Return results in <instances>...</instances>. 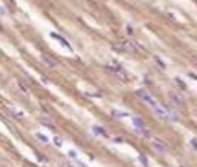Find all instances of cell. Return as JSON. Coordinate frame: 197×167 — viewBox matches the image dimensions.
<instances>
[{
  "label": "cell",
  "mask_w": 197,
  "mask_h": 167,
  "mask_svg": "<svg viewBox=\"0 0 197 167\" xmlns=\"http://www.w3.org/2000/svg\"><path fill=\"white\" fill-rule=\"evenodd\" d=\"M136 94H137V98H139L142 102H143V104H146L148 107H149V109H152V107H156V105L159 104L157 99H156L148 90H139Z\"/></svg>",
  "instance_id": "1"
},
{
  "label": "cell",
  "mask_w": 197,
  "mask_h": 167,
  "mask_svg": "<svg viewBox=\"0 0 197 167\" xmlns=\"http://www.w3.org/2000/svg\"><path fill=\"white\" fill-rule=\"evenodd\" d=\"M151 149L154 150V152L157 153H160V155H165L166 153V144L162 141V139H159V138H151Z\"/></svg>",
  "instance_id": "2"
},
{
  "label": "cell",
  "mask_w": 197,
  "mask_h": 167,
  "mask_svg": "<svg viewBox=\"0 0 197 167\" xmlns=\"http://www.w3.org/2000/svg\"><path fill=\"white\" fill-rule=\"evenodd\" d=\"M108 71L112 74V76H116L117 79L120 80H128L129 76H128V73L125 71L123 68H120V67H108Z\"/></svg>",
  "instance_id": "3"
},
{
  "label": "cell",
  "mask_w": 197,
  "mask_h": 167,
  "mask_svg": "<svg viewBox=\"0 0 197 167\" xmlns=\"http://www.w3.org/2000/svg\"><path fill=\"white\" fill-rule=\"evenodd\" d=\"M151 111L154 113L159 119H162V121H169V119H168V110H166L163 105L157 104L156 107H152V109H151Z\"/></svg>",
  "instance_id": "4"
},
{
  "label": "cell",
  "mask_w": 197,
  "mask_h": 167,
  "mask_svg": "<svg viewBox=\"0 0 197 167\" xmlns=\"http://www.w3.org/2000/svg\"><path fill=\"white\" fill-rule=\"evenodd\" d=\"M122 50L123 51H128V53H137L139 48H137V45H136V44H133V42L123 40L122 42Z\"/></svg>",
  "instance_id": "5"
},
{
  "label": "cell",
  "mask_w": 197,
  "mask_h": 167,
  "mask_svg": "<svg viewBox=\"0 0 197 167\" xmlns=\"http://www.w3.org/2000/svg\"><path fill=\"white\" fill-rule=\"evenodd\" d=\"M14 87H15V90H17L22 96H25V98L29 94V90H28V87H26V85H25L23 82H20V80H15V82H14Z\"/></svg>",
  "instance_id": "6"
},
{
  "label": "cell",
  "mask_w": 197,
  "mask_h": 167,
  "mask_svg": "<svg viewBox=\"0 0 197 167\" xmlns=\"http://www.w3.org/2000/svg\"><path fill=\"white\" fill-rule=\"evenodd\" d=\"M168 96H169V101H171L173 105H182V104H183V98H182L179 93H174V91H171Z\"/></svg>",
  "instance_id": "7"
},
{
  "label": "cell",
  "mask_w": 197,
  "mask_h": 167,
  "mask_svg": "<svg viewBox=\"0 0 197 167\" xmlns=\"http://www.w3.org/2000/svg\"><path fill=\"white\" fill-rule=\"evenodd\" d=\"M51 37H52V39H56V40H59L60 42V44H62L65 48H66V50H73V47H71V44H69V42L66 40V39H65V37H62V36H59L57 33H51Z\"/></svg>",
  "instance_id": "8"
},
{
  "label": "cell",
  "mask_w": 197,
  "mask_h": 167,
  "mask_svg": "<svg viewBox=\"0 0 197 167\" xmlns=\"http://www.w3.org/2000/svg\"><path fill=\"white\" fill-rule=\"evenodd\" d=\"M42 62L45 63L46 67H49V68H54V67H57V62H56V59H52L51 56H48V54H42Z\"/></svg>",
  "instance_id": "9"
},
{
  "label": "cell",
  "mask_w": 197,
  "mask_h": 167,
  "mask_svg": "<svg viewBox=\"0 0 197 167\" xmlns=\"http://www.w3.org/2000/svg\"><path fill=\"white\" fill-rule=\"evenodd\" d=\"M92 132H94L96 135H98V136H102V138H106V139H109V135H108V132H106L103 127L92 125Z\"/></svg>",
  "instance_id": "10"
},
{
  "label": "cell",
  "mask_w": 197,
  "mask_h": 167,
  "mask_svg": "<svg viewBox=\"0 0 197 167\" xmlns=\"http://www.w3.org/2000/svg\"><path fill=\"white\" fill-rule=\"evenodd\" d=\"M5 111L9 113V115L13 116V118H15V119H22V118H23V113H22V111H17V110H14L13 107H5Z\"/></svg>",
  "instance_id": "11"
},
{
  "label": "cell",
  "mask_w": 197,
  "mask_h": 167,
  "mask_svg": "<svg viewBox=\"0 0 197 167\" xmlns=\"http://www.w3.org/2000/svg\"><path fill=\"white\" fill-rule=\"evenodd\" d=\"M133 125L137 127V128H140V130H143V128H145V124H143V121H142L140 116H134V118H133Z\"/></svg>",
  "instance_id": "12"
},
{
  "label": "cell",
  "mask_w": 197,
  "mask_h": 167,
  "mask_svg": "<svg viewBox=\"0 0 197 167\" xmlns=\"http://www.w3.org/2000/svg\"><path fill=\"white\" fill-rule=\"evenodd\" d=\"M112 115L117 116V118H128L129 116L126 111H119V110H112Z\"/></svg>",
  "instance_id": "13"
},
{
  "label": "cell",
  "mask_w": 197,
  "mask_h": 167,
  "mask_svg": "<svg viewBox=\"0 0 197 167\" xmlns=\"http://www.w3.org/2000/svg\"><path fill=\"white\" fill-rule=\"evenodd\" d=\"M40 122L43 124V125L49 127V128H54V124L51 122V119H48V118H42V119H40Z\"/></svg>",
  "instance_id": "14"
},
{
  "label": "cell",
  "mask_w": 197,
  "mask_h": 167,
  "mask_svg": "<svg viewBox=\"0 0 197 167\" xmlns=\"http://www.w3.org/2000/svg\"><path fill=\"white\" fill-rule=\"evenodd\" d=\"M36 138H37V139H40L42 142H48V138L45 136V135H42L40 132H37V133H36Z\"/></svg>",
  "instance_id": "15"
},
{
  "label": "cell",
  "mask_w": 197,
  "mask_h": 167,
  "mask_svg": "<svg viewBox=\"0 0 197 167\" xmlns=\"http://www.w3.org/2000/svg\"><path fill=\"white\" fill-rule=\"evenodd\" d=\"M52 141H54V144H56L57 147H62V144H63V139L60 138V136H54Z\"/></svg>",
  "instance_id": "16"
},
{
  "label": "cell",
  "mask_w": 197,
  "mask_h": 167,
  "mask_svg": "<svg viewBox=\"0 0 197 167\" xmlns=\"http://www.w3.org/2000/svg\"><path fill=\"white\" fill-rule=\"evenodd\" d=\"M154 62L157 63V65H159V67H162V68H165V63H163V62L160 61V57H159V56H154Z\"/></svg>",
  "instance_id": "17"
},
{
  "label": "cell",
  "mask_w": 197,
  "mask_h": 167,
  "mask_svg": "<svg viewBox=\"0 0 197 167\" xmlns=\"http://www.w3.org/2000/svg\"><path fill=\"white\" fill-rule=\"evenodd\" d=\"M139 161H140V163L143 164L145 167H148V161H146V158H145L143 155H140V156H139Z\"/></svg>",
  "instance_id": "18"
},
{
  "label": "cell",
  "mask_w": 197,
  "mask_h": 167,
  "mask_svg": "<svg viewBox=\"0 0 197 167\" xmlns=\"http://www.w3.org/2000/svg\"><path fill=\"white\" fill-rule=\"evenodd\" d=\"M176 80H177V84L180 85V88H185V90H187V85H185V84H183V80H182V79H179V78H177Z\"/></svg>",
  "instance_id": "19"
},
{
  "label": "cell",
  "mask_w": 197,
  "mask_h": 167,
  "mask_svg": "<svg viewBox=\"0 0 197 167\" xmlns=\"http://www.w3.org/2000/svg\"><path fill=\"white\" fill-rule=\"evenodd\" d=\"M189 142H191V145H193V149H194V150H197V139H196V138H193Z\"/></svg>",
  "instance_id": "20"
},
{
  "label": "cell",
  "mask_w": 197,
  "mask_h": 167,
  "mask_svg": "<svg viewBox=\"0 0 197 167\" xmlns=\"http://www.w3.org/2000/svg\"><path fill=\"white\" fill-rule=\"evenodd\" d=\"M68 155H69L73 159H74V158H77V152H74V150H69V152H68Z\"/></svg>",
  "instance_id": "21"
},
{
  "label": "cell",
  "mask_w": 197,
  "mask_h": 167,
  "mask_svg": "<svg viewBox=\"0 0 197 167\" xmlns=\"http://www.w3.org/2000/svg\"><path fill=\"white\" fill-rule=\"evenodd\" d=\"M126 31H128V34H129V36H133V34H134V31H133V28H131L129 25H126Z\"/></svg>",
  "instance_id": "22"
},
{
  "label": "cell",
  "mask_w": 197,
  "mask_h": 167,
  "mask_svg": "<svg viewBox=\"0 0 197 167\" xmlns=\"http://www.w3.org/2000/svg\"><path fill=\"white\" fill-rule=\"evenodd\" d=\"M60 167H73V166H69L68 163H60Z\"/></svg>",
  "instance_id": "23"
},
{
  "label": "cell",
  "mask_w": 197,
  "mask_h": 167,
  "mask_svg": "<svg viewBox=\"0 0 197 167\" xmlns=\"http://www.w3.org/2000/svg\"><path fill=\"white\" fill-rule=\"evenodd\" d=\"M194 65H196V67H197V61H194Z\"/></svg>",
  "instance_id": "24"
}]
</instances>
